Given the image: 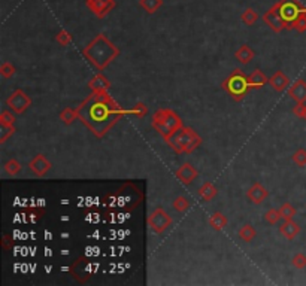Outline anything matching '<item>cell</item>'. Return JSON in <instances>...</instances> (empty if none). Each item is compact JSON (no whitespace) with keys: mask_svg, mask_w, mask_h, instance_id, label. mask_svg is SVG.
Returning a JSON list of instances; mask_svg holds the SVG:
<instances>
[{"mask_svg":"<svg viewBox=\"0 0 306 286\" xmlns=\"http://www.w3.org/2000/svg\"><path fill=\"white\" fill-rule=\"evenodd\" d=\"M76 109L78 119L99 139L105 137L121 118L133 115V108L122 109L108 91H91Z\"/></svg>","mask_w":306,"mask_h":286,"instance_id":"cell-1","label":"cell"},{"mask_svg":"<svg viewBox=\"0 0 306 286\" xmlns=\"http://www.w3.org/2000/svg\"><path fill=\"white\" fill-rule=\"evenodd\" d=\"M82 56L97 70H105L120 56V49L103 33H99L82 49Z\"/></svg>","mask_w":306,"mask_h":286,"instance_id":"cell-2","label":"cell"},{"mask_svg":"<svg viewBox=\"0 0 306 286\" xmlns=\"http://www.w3.org/2000/svg\"><path fill=\"white\" fill-rule=\"evenodd\" d=\"M151 125L164 140H167L175 132L184 127L181 116L172 109H159L152 115Z\"/></svg>","mask_w":306,"mask_h":286,"instance_id":"cell-3","label":"cell"},{"mask_svg":"<svg viewBox=\"0 0 306 286\" xmlns=\"http://www.w3.org/2000/svg\"><path fill=\"white\" fill-rule=\"evenodd\" d=\"M166 143L176 152V153H191L194 152L200 143L202 137L194 132L191 127H183L178 132H175Z\"/></svg>","mask_w":306,"mask_h":286,"instance_id":"cell-4","label":"cell"},{"mask_svg":"<svg viewBox=\"0 0 306 286\" xmlns=\"http://www.w3.org/2000/svg\"><path fill=\"white\" fill-rule=\"evenodd\" d=\"M223 90L230 94V97H233L235 101H241L249 90L248 76L241 69H235L224 79Z\"/></svg>","mask_w":306,"mask_h":286,"instance_id":"cell-5","label":"cell"},{"mask_svg":"<svg viewBox=\"0 0 306 286\" xmlns=\"http://www.w3.org/2000/svg\"><path fill=\"white\" fill-rule=\"evenodd\" d=\"M278 8V12L286 22V29L293 30L294 22L306 14V6L300 2V0H279L275 3Z\"/></svg>","mask_w":306,"mask_h":286,"instance_id":"cell-6","label":"cell"},{"mask_svg":"<svg viewBox=\"0 0 306 286\" xmlns=\"http://www.w3.org/2000/svg\"><path fill=\"white\" fill-rule=\"evenodd\" d=\"M172 216L163 209V207H157L156 210H152L148 216V225L156 234H163L167 228L172 225Z\"/></svg>","mask_w":306,"mask_h":286,"instance_id":"cell-7","label":"cell"},{"mask_svg":"<svg viewBox=\"0 0 306 286\" xmlns=\"http://www.w3.org/2000/svg\"><path fill=\"white\" fill-rule=\"evenodd\" d=\"M6 106L17 115H21L32 106V98L29 97L27 93L22 90H15L8 98H6Z\"/></svg>","mask_w":306,"mask_h":286,"instance_id":"cell-8","label":"cell"},{"mask_svg":"<svg viewBox=\"0 0 306 286\" xmlns=\"http://www.w3.org/2000/svg\"><path fill=\"white\" fill-rule=\"evenodd\" d=\"M85 5L91 14L99 19H103L115 8V0H85Z\"/></svg>","mask_w":306,"mask_h":286,"instance_id":"cell-9","label":"cell"},{"mask_svg":"<svg viewBox=\"0 0 306 286\" xmlns=\"http://www.w3.org/2000/svg\"><path fill=\"white\" fill-rule=\"evenodd\" d=\"M263 21L266 22V25H269V29L275 33H281L284 29H286V22L284 19L281 18L278 12V8L276 5H273L265 15H263Z\"/></svg>","mask_w":306,"mask_h":286,"instance_id":"cell-10","label":"cell"},{"mask_svg":"<svg viewBox=\"0 0 306 286\" xmlns=\"http://www.w3.org/2000/svg\"><path fill=\"white\" fill-rule=\"evenodd\" d=\"M51 167H53V164H51V161L42 153H38L36 157H33L29 163V169L38 177H43L51 170Z\"/></svg>","mask_w":306,"mask_h":286,"instance_id":"cell-11","label":"cell"},{"mask_svg":"<svg viewBox=\"0 0 306 286\" xmlns=\"http://www.w3.org/2000/svg\"><path fill=\"white\" fill-rule=\"evenodd\" d=\"M175 176H176V179L180 180L183 185H190L191 182H194L197 179L199 172L190 163H184L180 169L175 172Z\"/></svg>","mask_w":306,"mask_h":286,"instance_id":"cell-12","label":"cell"},{"mask_svg":"<svg viewBox=\"0 0 306 286\" xmlns=\"http://www.w3.org/2000/svg\"><path fill=\"white\" fill-rule=\"evenodd\" d=\"M287 94L296 103H306V81L296 79L287 90Z\"/></svg>","mask_w":306,"mask_h":286,"instance_id":"cell-13","label":"cell"},{"mask_svg":"<svg viewBox=\"0 0 306 286\" xmlns=\"http://www.w3.org/2000/svg\"><path fill=\"white\" fill-rule=\"evenodd\" d=\"M246 197L252 204H262L269 197V191L260 184V182H256V184H252V187L248 190Z\"/></svg>","mask_w":306,"mask_h":286,"instance_id":"cell-14","label":"cell"},{"mask_svg":"<svg viewBox=\"0 0 306 286\" xmlns=\"http://www.w3.org/2000/svg\"><path fill=\"white\" fill-rule=\"evenodd\" d=\"M269 85L276 91V93H283L286 91L288 87H290V79H288V76L281 72V70H278L275 72L270 77H269Z\"/></svg>","mask_w":306,"mask_h":286,"instance_id":"cell-15","label":"cell"},{"mask_svg":"<svg viewBox=\"0 0 306 286\" xmlns=\"http://www.w3.org/2000/svg\"><path fill=\"white\" fill-rule=\"evenodd\" d=\"M279 232H281V236L286 237L287 240H294L300 232V225L296 224L293 219L284 221L281 225H279Z\"/></svg>","mask_w":306,"mask_h":286,"instance_id":"cell-16","label":"cell"},{"mask_svg":"<svg viewBox=\"0 0 306 286\" xmlns=\"http://www.w3.org/2000/svg\"><path fill=\"white\" fill-rule=\"evenodd\" d=\"M88 87L91 91H108L111 88V81L102 73H96L88 81Z\"/></svg>","mask_w":306,"mask_h":286,"instance_id":"cell-17","label":"cell"},{"mask_svg":"<svg viewBox=\"0 0 306 286\" xmlns=\"http://www.w3.org/2000/svg\"><path fill=\"white\" fill-rule=\"evenodd\" d=\"M248 84H249V88L259 90V88L265 87L266 84H269V77L260 69H256L248 76Z\"/></svg>","mask_w":306,"mask_h":286,"instance_id":"cell-18","label":"cell"},{"mask_svg":"<svg viewBox=\"0 0 306 286\" xmlns=\"http://www.w3.org/2000/svg\"><path fill=\"white\" fill-rule=\"evenodd\" d=\"M235 57L239 63L242 64H248L249 61H252V58L256 57V53H254V49L248 45H241L239 49H236V53H235Z\"/></svg>","mask_w":306,"mask_h":286,"instance_id":"cell-19","label":"cell"},{"mask_svg":"<svg viewBox=\"0 0 306 286\" xmlns=\"http://www.w3.org/2000/svg\"><path fill=\"white\" fill-rule=\"evenodd\" d=\"M199 197L203 200V201H211L217 194H218V190L217 187L212 184V182H205L200 188H199Z\"/></svg>","mask_w":306,"mask_h":286,"instance_id":"cell-20","label":"cell"},{"mask_svg":"<svg viewBox=\"0 0 306 286\" xmlns=\"http://www.w3.org/2000/svg\"><path fill=\"white\" fill-rule=\"evenodd\" d=\"M227 218L221 213V212H215V213H212L211 216H209V219H208V224H209V227L211 228H214L215 231H221V229H224L225 227H227Z\"/></svg>","mask_w":306,"mask_h":286,"instance_id":"cell-21","label":"cell"},{"mask_svg":"<svg viewBox=\"0 0 306 286\" xmlns=\"http://www.w3.org/2000/svg\"><path fill=\"white\" fill-rule=\"evenodd\" d=\"M239 237H241L245 243H249V242H252L254 239L257 237V231H256V228H254L252 225L245 224V225H242L241 229H239Z\"/></svg>","mask_w":306,"mask_h":286,"instance_id":"cell-22","label":"cell"},{"mask_svg":"<svg viewBox=\"0 0 306 286\" xmlns=\"http://www.w3.org/2000/svg\"><path fill=\"white\" fill-rule=\"evenodd\" d=\"M139 5L146 14H156L163 6V0H139Z\"/></svg>","mask_w":306,"mask_h":286,"instance_id":"cell-23","label":"cell"},{"mask_svg":"<svg viewBox=\"0 0 306 286\" xmlns=\"http://www.w3.org/2000/svg\"><path fill=\"white\" fill-rule=\"evenodd\" d=\"M78 119V109L76 108H64L60 112V121H63L64 125H70Z\"/></svg>","mask_w":306,"mask_h":286,"instance_id":"cell-24","label":"cell"},{"mask_svg":"<svg viewBox=\"0 0 306 286\" xmlns=\"http://www.w3.org/2000/svg\"><path fill=\"white\" fill-rule=\"evenodd\" d=\"M172 206H173V209H175L178 213H185V212L190 209L191 203H190V200H188L187 197L180 195V197H176V198L173 200Z\"/></svg>","mask_w":306,"mask_h":286,"instance_id":"cell-25","label":"cell"},{"mask_svg":"<svg viewBox=\"0 0 306 286\" xmlns=\"http://www.w3.org/2000/svg\"><path fill=\"white\" fill-rule=\"evenodd\" d=\"M241 19H242V22L246 24V25H254V24H256V22L259 21V14H257L256 9L246 8V9L244 11V14L241 15Z\"/></svg>","mask_w":306,"mask_h":286,"instance_id":"cell-26","label":"cell"},{"mask_svg":"<svg viewBox=\"0 0 306 286\" xmlns=\"http://www.w3.org/2000/svg\"><path fill=\"white\" fill-rule=\"evenodd\" d=\"M279 213H281V218L284 219V221H288V219H293L294 216H296V207L291 204V203H284V204H281V207H279Z\"/></svg>","mask_w":306,"mask_h":286,"instance_id":"cell-27","label":"cell"},{"mask_svg":"<svg viewBox=\"0 0 306 286\" xmlns=\"http://www.w3.org/2000/svg\"><path fill=\"white\" fill-rule=\"evenodd\" d=\"M3 169H5V172L9 174V176H17L20 172H21V164H20V161L18 160H15V158H11V160H8L6 163H5V166H3Z\"/></svg>","mask_w":306,"mask_h":286,"instance_id":"cell-28","label":"cell"},{"mask_svg":"<svg viewBox=\"0 0 306 286\" xmlns=\"http://www.w3.org/2000/svg\"><path fill=\"white\" fill-rule=\"evenodd\" d=\"M15 132H17V128L14 125H2L0 124V143H5Z\"/></svg>","mask_w":306,"mask_h":286,"instance_id":"cell-29","label":"cell"},{"mask_svg":"<svg viewBox=\"0 0 306 286\" xmlns=\"http://www.w3.org/2000/svg\"><path fill=\"white\" fill-rule=\"evenodd\" d=\"M15 72H17L15 66L9 61H3L2 66H0V75H2V77H5V79L12 77L15 75Z\"/></svg>","mask_w":306,"mask_h":286,"instance_id":"cell-30","label":"cell"},{"mask_svg":"<svg viewBox=\"0 0 306 286\" xmlns=\"http://www.w3.org/2000/svg\"><path fill=\"white\" fill-rule=\"evenodd\" d=\"M293 163L299 167H305L306 166V149L299 148L294 153H293Z\"/></svg>","mask_w":306,"mask_h":286,"instance_id":"cell-31","label":"cell"},{"mask_svg":"<svg viewBox=\"0 0 306 286\" xmlns=\"http://www.w3.org/2000/svg\"><path fill=\"white\" fill-rule=\"evenodd\" d=\"M265 219H266V222L267 224H270V225H276L279 221H281L283 218H281V213H279V210L278 209H269L266 213H265Z\"/></svg>","mask_w":306,"mask_h":286,"instance_id":"cell-32","label":"cell"},{"mask_svg":"<svg viewBox=\"0 0 306 286\" xmlns=\"http://www.w3.org/2000/svg\"><path fill=\"white\" fill-rule=\"evenodd\" d=\"M291 264H293V267L297 268V270L306 268V255L302 253V252L296 253V255L293 256V259H291Z\"/></svg>","mask_w":306,"mask_h":286,"instance_id":"cell-33","label":"cell"},{"mask_svg":"<svg viewBox=\"0 0 306 286\" xmlns=\"http://www.w3.org/2000/svg\"><path fill=\"white\" fill-rule=\"evenodd\" d=\"M56 40L59 42V45L61 46H67L72 42V35L67 30H60L56 36Z\"/></svg>","mask_w":306,"mask_h":286,"instance_id":"cell-34","label":"cell"},{"mask_svg":"<svg viewBox=\"0 0 306 286\" xmlns=\"http://www.w3.org/2000/svg\"><path fill=\"white\" fill-rule=\"evenodd\" d=\"M0 124L2 125H14L15 124V116L9 111H3L0 114Z\"/></svg>","mask_w":306,"mask_h":286,"instance_id":"cell-35","label":"cell"},{"mask_svg":"<svg viewBox=\"0 0 306 286\" xmlns=\"http://www.w3.org/2000/svg\"><path fill=\"white\" fill-rule=\"evenodd\" d=\"M293 114L297 118L306 121V105H305V103H296V106L293 108Z\"/></svg>","mask_w":306,"mask_h":286,"instance_id":"cell-36","label":"cell"},{"mask_svg":"<svg viewBox=\"0 0 306 286\" xmlns=\"http://www.w3.org/2000/svg\"><path fill=\"white\" fill-rule=\"evenodd\" d=\"M146 114H148V106L143 105V103H136L135 108H133V115L138 116V118H143Z\"/></svg>","mask_w":306,"mask_h":286,"instance_id":"cell-37","label":"cell"},{"mask_svg":"<svg viewBox=\"0 0 306 286\" xmlns=\"http://www.w3.org/2000/svg\"><path fill=\"white\" fill-rule=\"evenodd\" d=\"M293 30H296L297 33H305V32H306V14L302 15V17L294 22Z\"/></svg>","mask_w":306,"mask_h":286,"instance_id":"cell-38","label":"cell"},{"mask_svg":"<svg viewBox=\"0 0 306 286\" xmlns=\"http://www.w3.org/2000/svg\"><path fill=\"white\" fill-rule=\"evenodd\" d=\"M2 246H3L5 250H9V249L12 248V240H11V236H9V234H5V236H3Z\"/></svg>","mask_w":306,"mask_h":286,"instance_id":"cell-39","label":"cell"}]
</instances>
